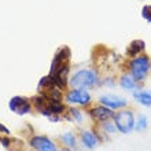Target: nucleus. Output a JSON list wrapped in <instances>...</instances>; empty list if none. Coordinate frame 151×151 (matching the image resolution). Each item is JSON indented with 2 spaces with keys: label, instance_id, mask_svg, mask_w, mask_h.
I'll list each match as a JSON object with an SVG mask.
<instances>
[{
  "label": "nucleus",
  "instance_id": "nucleus-8",
  "mask_svg": "<svg viewBox=\"0 0 151 151\" xmlns=\"http://www.w3.org/2000/svg\"><path fill=\"white\" fill-rule=\"evenodd\" d=\"M91 117L96 121H100V122H103V121H107L110 118H114V111H113V109L107 107V106H96L93 107L89 111Z\"/></svg>",
  "mask_w": 151,
  "mask_h": 151
},
{
  "label": "nucleus",
  "instance_id": "nucleus-2",
  "mask_svg": "<svg viewBox=\"0 0 151 151\" xmlns=\"http://www.w3.org/2000/svg\"><path fill=\"white\" fill-rule=\"evenodd\" d=\"M99 78L93 70H78L73 74V77L70 78V85L74 89H87L89 87H93L95 84H98Z\"/></svg>",
  "mask_w": 151,
  "mask_h": 151
},
{
  "label": "nucleus",
  "instance_id": "nucleus-7",
  "mask_svg": "<svg viewBox=\"0 0 151 151\" xmlns=\"http://www.w3.org/2000/svg\"><path fill=\"white\" fill-rule=\"evenodd\" d=\"M30 146L36 148L37 151H58L56 146L52 140H50L45 136H35L30 140Z\"/></svg>",
  "mask_w": 151,
  "mask_h": 151
},
{
  "label": "nucleus",
  "instance_id": "nucleus-17",
  "mask_svg": "<svg viewBox=\"0 0 151 151\" xmlns=\"http://www.w3.org/2000/svg\"><path fill=\"white\" fill-rule=\"evenodd\" d=\"M70 115L73 117V119H76L77 122H81L83 121V115H81V111L78 109H70Z\"/></svg>",
  "mask_w": 151,
  "mask_h": 151
},
{
  "label": "nucleus",
  "instance_id": "nucleus-15",
  "mask_svg": "<svg viewBox=\"0 0 151 151\" xmlns=\"http://www.w3.org/2000/svg\"><path fill=\"white\" fill-rule=\"evenodd\" d=\"M148 125V121H147V117L144 114H140L139 118H137V121H136L135 124V129L136 131H144L146 128H147Z\"/></svg>",
  "mask_w": 151,
  "mask_h": 151
},
{
  "label": "nucleus",
  "instance_id": "nucleus-10",
  "mask_svg": "<svg viewBox=\"0 0 151 151\" xmlns=\"http://www.w3.org/2000/svg\"><path fill=\"white\" fill-rule=\"evenodd\" d=\"M144 48H146V44H144L143 40H133V41H131V44L128 45L127 54H128V56H131V58H136V56H139L140 54L144 51Z\"/></svg>",
  "mask_w": 151,
  "mask_h": 151
},
{
  "label": "nucleus",
  "instance_id": "nucleus-21",
  "mask_svg": "<svg viewBox=\"0 0 151 151\" xmlns=\"http://www.w3.org/2000/svg\"><path fill=\"white\" fill-rule=\"evenodd\" d=\"M62 151H70V150H62Z\"/></svg>",
  "mask_w": 151,
  "mask_h": 151
},
{
  "label": "nucleus",
  "instance_id": "nucleus-22",
  "mask_svg": "<svg viewBox=\"0 0 151 151\" xmlns=\"http://www.w3.org/2000/svg\"><path fill=\"white\" fill-rule=\"evenodd\" d=\"M150 93H151V91H150Z\"/></svg>",
  "mask_w": 151,
  "mask_h": 151
},
{
  "label": "nucleus",
  "instance_id": "nucleus-1",
  "mask_svg": "<svg viewBox=\"0 0 151 151\" xmlns=\"http://www.w3.org/2000/svg\"><path fill=\"white\" fill-rule=\"evenodd\" d=\"M32 100H33V103H35L37 110H39L41 114L45 115V117H48L50 119H52V121H58L59 118L55 117V115L63 113V110H65V106L60 103V102L52 100L44 95L35 96Z\"/></svg>",
  "mask_w": 151,
  "mask_h": 151
},
{
  "label": "nucleus",
  "instance_id": "nucleus-19",
  "mask_svg": "<svg viewBox=\"0 0 151 151\" xmlns=\"http://www.w3.org/2000/svg\"><path fill=\"white\" fill-rule=\"evenodd\" d=\"M0 133H4V135H8V133H10V129H8V128H6V127H4V125H1V124H0Z\"/></svg>",
  "mask_w": 151,
  "mask_h": 151
},
{
  "label": "nucleus",
  "instance_id": "nucleus-11",
  "mask_svg": "<svg viewBox=\"0 0 151 151\" xmlns=\"http://www.w3.org/2000/svg\"><path fill=\"white\" fill-rule=\"evenodd\" d=\"M81 140H83L84 146L87 148H89V150L95 148L96 146H98V143H99L98 136L92 131H83V133H81Z\"/></svg>",
  "mask_w": 151,
  "mask_h": 151
},
{
  "label": "nucleus",
  "instance_id": "nucleus-18",
  "mask_svg": "<svg viewBox=\"0 0 151 151\" xmlns=\"http://www.w3.org/2000/svg\"><path fill=\"white\" fill-rule=\"evenodd\" d=\"M142 15L146 21L151 22V6H144L143 10H142Z\"/></svg>",
  "mask_w": 151,
  "mask_h": 151
},
{
  "label": "nucleus",
  "instance_id": "nucleus-6",
  "mask_svg": "<svg viewBox=\"0 0 151 151\" xmlns=\"http://www.w3.org/2000/svg\"><path fill=\"white\" fill-rule=\"evenodd\" d=\"M8 107H10L11 111H14L18 115L28 114L30 111V103L24 96H14V98H11V100L8 102Z\"/></svg>",
  "mask_w": 151,
  "mask_h": 151
},
{
  "label": "nucleus",
  "instance_id": "nucleus-5",
  "mask_svg": "<svg viewBox=\"0 0 151 151\" xmlns=\"http://www.w3.org/2000/svg\"><path fill=\"white\" fill-rule=\"evenodd\" d=\"M66 102L80 106H88L91 103V95L87 89H72L66 95Z\"/></svg>",
  "mask_w": 151,
  "mask_h": 151
},
{
  "label": "nucleus",
  "instance_id": "nucleus-20",
  "mask_svg": "<svg viewBox=\"0 0 151 151\" xmlns=\"http://www.w3.org/2000/svg\"><path fill=\"white\" fill-rule=\"evenodd\" d=\"M0 143L3 144L4 147H8V146H10V140L6 139V137H0Z\"/></svg>",
  "mask_w": 151,
  "mask_h": 151
},
{
  "label": "nucleus",
  "instance_id": "nucleus-14",
  "mask_svg": "<svg viewBox=\"0 0 151 151\" xmlns=\"http://www.w3.org/2000/svg\"><path fill=\"white\" fill-rule=\"evenodd\" d=\"M62 142H63L66 146H68L69 148H74L76 147V137L73 133H70V132H66V133H63L62 135Z\"/></svg>",
  "mask_w": 151,
  "mask_h": 151
},
{
  "label": "nucleus",
  "instance_id": "nucleus-12",
  "mask_svg": "<svg viewBox=\"0 0 151 151\" xmlns=\"http://www.w3.org/2000/svg\"><path fill=\"white\" fill-rule=\"evenodd\" d=\"M133 98H135L140 104H143L146 107H151V93L148 91H136L133 92Z\"/></svg>",
  "mask_w": 151,
  "mask_h": 151
},
{
  "label": "nucleus",
  "instance_id": "nucleus-16",
  "mask_svg": "<svg viewBox=\"0 0 151 151\" xmlns=\"http://www.w3.org/2000/svg\"><path fill=\"white\" fill-rule=\"evenodd\" d=\"M102 128H103L104 131L107 132V133H113V132L117 129V127H115V124L113 122H109V119L107 121H103V125H102Z\"/></svg>",
  "mask_w": 151,
  "mask_h": 151
},
{
  "label": "nucleus",
  "instance_id": "nucleus-9",
  "mask_svg": "<svg viewBox=\"0 0 151 151\" xmlns=\"http://www.w3.org/2000/svg\"><path fill=\"white\" fill-rule=\"evenodd\" d=\"M100 103L110 109H122L128 104V100L115 95H103L100 96Z\"/></svg>",
  "mask_w": 151,
  "mask_h": 151
},
{
  "label": "nucleus",
  "instance_id": "nucleus-3",
  "mask_svg": "<svg viewBox=\"0 0 151 151\" xmlns=\"http://www.w3.org/2000/svg\"><path fill=\"white\" fill-rule=\"evenodd\" d=\"M131 76L136 81H143L151 70V60L147 55H139L133 58L129 63Z\"/></svg>",
  "mask_w": 151,
  "mask_h": 151
},
{
  "label": "nucleus",
  "instance_id": "nucleus-4",
  "mask_svg": "<svg viewBox=\"0 0 151 151\" xmlns=\"http://www.w3.org/2000/svg\"><path fill=\"white\" fill-rule=\"evenodd\" d=\"M114 124L121 133H124V135L131 133V132L135 129V124H136L133 113H132L131 110L118 111L117 114H114Z\"/></svg>",
  "mask_w": 151,
  "mask_h": 151
},
{
  "label": "nucleus",
  "instance_id": "nucleus-13",
  "mask_svg": "<svg viewBox=\"0 0 151 151\" xmlns=\"http://www.w3.org/2000/svg\"><path fill=\"white\" fill-rule=\"evenodd\" d=\"M119 84H121V87L124 88V89H128V91H133V89H136V87H137V81H136L132 76H122L121 78H119Z\"/></svg>",
  "mask_w": 151,
  "mask_h": 151
}]
</instances>
